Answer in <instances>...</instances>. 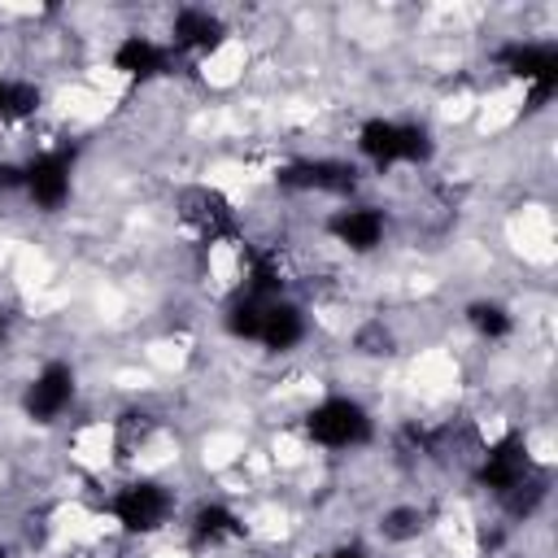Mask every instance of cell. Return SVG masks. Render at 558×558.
Masks as SVG:
<instances>
[{
	"label": "cell",
	"mask_w": 558,
	"mask_h": 558,
	"mask_svg": "<svg viewBox=\"0 0 558 558\" xmlns=\"http://www.w3.org/2000/svg\"><path fill=\"white\" fill-rule=\"evenodd\" d=\"M357 144V157L371 161L379 174L384 170H397V166H427L436 157V140L423 122H405V118H366L353 135Z\"/></svg>",
	"instance_id": "cell-1"
},
{
	"label": "cell",
	"mask_w": 558,
	"mask_h": 558,
	"mask_svg": "<svg viewBox=\"0 0 558 558\" xmlns=\"http://www.w3.org/2000/svg\"><path fill=\"white\" fill-rule=\"evenodd\" d=\"M493 65L506 78L523 83L527 92L523 113H541L558 96V44L554 39H506L493 48Z\"/></svg>",
	"instance_id": "cell-2"
},
{
	"label": "cell",
	"mask_w": 558,
	"mask_h": 558,
	"mask_svg": "<svg viewBox=\"0 0 558 558\" xmlns=\"http://www.w3.org/2000/svg\"><path fill=\"white\" fill-rule=\"evenodd\" d=\"M301 427L318 449H331V453H349V449H362V445L375 440L371 410L357 397H344V392H327L323 401H314L305 410Z\"/></svg>",
	"instance_id": "cell-3"
},
{
	"label": "cell",
	"mask_w": 558,
	"mask_h": 558,
	"mask_svg": "<svg viewBox=\"0 0 558 558\" xmlns=\"http://www.w3.org/2000/svg\"><path fill=\"white\" fill-rule=\"evenodd\" d=\"M174 218L196 244H244V227L235 205L209 187V183H187L174 196Z\"/></svg>",
	"instance_id": "cell-4"
},
{
	"label": "cell",
	"mask_w": 558,
	"mask_h": 558,
	"mask_svg": "<svg viewBox=\"0 0 558 558\" xmlns=\"http://www.w3.org/2000/svg\"><path fill=\"white\" fill-rule=\"evenodd\" d=\"M105 506L126 536H153L174 519V488L153 475H140V480L118 484Z\"/></svg>",
	"instance_id": "cell-5"
},
{
	"label": "cell",
	"mask_w": 558,
	"mask_h": 558,
	"mask_svg": "<svg viewBox=\"0 0 558 558\" xmlns=\"http://www.w3.org/2000/svg\"><path fill=\"white\" fill-rule=\"evenodd\" d=\"M74 161H78V144H70V140L39 148L31 161H22V196L39 214L65 209V201L74 192Z\"/></svg>",
	"instance_id": "cell-6"
},
{
	"label": "cell",
	"mask_w": 558,
	"mask_h": 558,
	"mask_svg": "<svg viewBox=\"0 0 558 558\" xmlns=\"http://www.w3.org/2000/svg\"><path fill=\"white\" fill-rule=\"evenodd\" d=\"M357 166L340 161V157H292L283 166H275V187L296 192V196H336V201H353L357 196Z\"/></svg>",
	"instance_id": "cell-7"
},
{
	"label": "cell",
	"mask_w": 558,
	"mask_h": 558,
	"mask_svg": "<svg viewBox=\"0 0 558 558\" xmlns=\"http://www.w3.org/2000/svg\"><path fill=\"white\" fill-rule=\"evenodd\" d=\"M74 397H78V375H74V366H70L65 357H52V362H44V366L31 375V384L22 388V414H26L31 423L48 427V423H57V418L74 405Z\"/></svg>",
	"instance_id": "cell-8"
},
{
	"label": "cell",
	"mask_w": 558,
	"mask_h": 558,
	"mask_svg": "<svg viewBox=\"0 0 558 558\" xmlns=\"http://www.w3.org/2000/svg\"><path fill=\"white\" fill-rule=\"evenodd\" d=\"M532 466H536V462H532V453H527L523 432H506V436H497V440L480 453V462H475L471 480H475L484 493L501 497V493H506L510 484H519Z\"/></svg>",
	"instance_id": "cell-9"
},
{
	"label": "cell",
	"mask_w": 558,
	"mask_h": 558,
	"mask_svg": "<svg viewBox=\"0 0 558 558\" xmlns=\"http://www.w3.org/2000/svg\"><path fill=\"white\" fill-rule=\"evenodd\" d=\"M327 235H331L340 248L366 257V253H375V248L388 240V214H384L379 205L344 201L340 209L327 214Z\"/></svg>",
	"instance_id": "cell-10"
},
{
	"label": "cell",
	"mask_w": 558,
	"mask_h": 558,
	"mask_svg": "<svg viewBox=\"0 0 558 558\" xmlns=\"http://www.w3.org/2000/svg\"><path fill=\"white\" fill-rule=\"evenodd\" d=\"M170 52L174 57H209L227 44V22L205 4H179L170 17Z\"/></svg>",
	"instance_id": "cell-11"
},
{
	"label": "cell",
	"mask_w": 558,
	"mask_h": 558,
	"mask_svg": "<svg viewBox=\"0 0 558 558\" xmlns=\"http://www.w3.org/2000/svg\"><path fill=\"white\" fill-rule=\"evenodd\" d=\"M113 70H118L126 83H140V87H144V83H153V78L174 74V52H170V44L131 31V35H122L118 48H113Z\"/></svg>",
	"instance_id": "cell-12"
},
{
	"label": "cell",
	"mask_w": 558,
	"mask_h": 558,
	"mask_svg": "<svg viewBox=\"0 0 558 558\" xmlns=\"http://www.w3.org/2000/svg\"><path fill=\"white\" fill-rule=\"evenodd\" d=\"M244 532H248L244 519H240L227 501H201V506L187 514V545H192V549H218V545L240 541Z\"/></svg>",
	"instance_id": "cell-13"
},
{
	"label": "cell",
	"mask_w": 558,
	"mask_h": 558,
	"mask_svg": "<svg viewBox=\"0 0 558 558\" xmlns=\"http://www.w3.org/2000/svg\"><path fill=\"white\" fill-rule=\"evenodd\" d=\"M305 331H310V318H305V310H301L296 301H288V296L266 301V310H262V331H257V344H262L266 353H292V349L305 340Z\"/></svg>",
	"instance_id": "cell-14"
},
{
	"label": "cell",
	"mask_w": 558,
	"mask_h": 558,
	"mask_svg": "<svg viewBox=\"0 0 558 558\" xmlns=\"http://www.w3.org/2000/svg\"><path fill=\"white\" fill-rule=\"evenodd\" d=\"M288 288V275L279 266L275 248H244V270H240V292L257 301H279Z\"/></svg>",
	"instance_id": "cell-15"
},
{
	"label": "cell",
	"mask_w": 558,
	"mask_h": 558,
	"mask_svg": "<svg viewBox=\"0 0 558 558\" xmlns=\"http://www.w3.org/2000/svg\"><path fill=\"white\" fill-rule=\"evenodd\" d=\"M545 501H549V471H541V466H532L519 484H510V488L497 497V506H501V514H506L510 523L536 519Z\"/></svg>",
	"instance_id": "cell-16"
},
{
	"label": "cell",
	"mask_w": 558,
	"mask_h": 558,
	"mask_svg": "<svg viewBox=\"0 0 558 558\" xmlns=\"http://www.w3.org/2000/svg\"><path fill=\"white\" fill-rule=\"evenodd\" d=\"M262 310H266V301H257V296H248V292L235 288V296L222 305V331H227L231 340H253V344H257Z\"/></svg>",
	"instance_id": "cell-17"
},
{
	"label": "cell",
	"mask_w": 558,
	"mask_h": 558,
	"mask_svg": "<svg viewBox=\"0 0 558 558\" xmlns=\"http://www.w3.org/2000/svg\"><path fill=\"white\" fill-rule=\"evenodd\" d=\"M423 532H427V514H423V506L397 501V506H388V510L379 514V536H384L388 545H410V541H418Z\"/></svg>",
	"instance_id": "cell-18"
},
{
	"label": "cell",
	"mask_w": 558,
	"mask_h": 558,
	"mask_svg": "<svg viewBox=\"0 0 558 558\" xmlns=\"http://www.w3.org/2000/svg\"><path fill=\"white\" fill-rule=\"evenodd\" d=\"M39 105H44V92L35 83H26V78H0V122L4 126L35 118Z\"/></svg>",
	"instance_id": "cell-19"
},
{
	"label": "cell",
	"mask_w": 558,
	"mask_h": 558,
	"mask_svg": "<svg viewBox=\"0 0 558 558\" xmlns=\"http://www.w3.org/2000/svg\"><path fill=\"white\" fill-rule=\"evenodd\" d=\"M466 327L480 336V340H506L514 331V314L501 305V301H471L466 305Z\"/></svg>",
	"instance_id": "cell-20"
},
{
	"label": "cell",
	"mask_w": 558,
	"mask_h": 558,
	"mask_svg": "<svg viewBox=\"0 0 558 558\" xmlns=\"http://www.w3.org/2000/svg\"><path fill=\"white\" fill-rule=\"evenodd\" d=\"M153 427H157V418H153L148 410H122V414L113 418V445L122 449V458L135 453V449L153 436Z\"/></svg>",
	"instance_id": "cell-21"
},
{
	"label": "cell",
	"mask_w": 558,
	"mask_h": 558,
	"mask_svg": "<svg viewBox=\"0 0 558 558\" xmlns=\"http://www.w3.org/2000/svg\"><path fill=\"white\" fill-rule=\"evenodd\" d=\"M353 349H357L362 357H392V353H397L392 327H384V318H366V323L353 331Z\"/></svg>",
	"instance_id": "cell-22"
},
{
	"label": "cell",
	"mask_w": 558,
	"mask_h": 558,
	"mask_svg": "<svg viewBox=\"0 0 558 558\" xmlns=\"http://www.w3.org/2000/svg\"><path fill=\"white\" fill-rule=\"evenodd\" d=\"M0 192H22V161H0Z\"/></svg>",
	"instance_id": "cell-23"
},
{
	"label": "cell",
	"mask_w": 558,
	"mask_h": 558,
	"mask_svg": "<svg viewBox=\"0 0 558 558\" xmlns=\"http://www.w3.org/2000/svg\"><path fill=\"white\" fill-rule=\"evenodd\" d=\"M323 558H379L375 549H366L362 541H344V545H336V549H327Z\"/></svg>",
	"instance_id": "cell-24"
},
{
	"label": "cell",
	"mask_w": 558,
	"mask_h": 558,
	"mask_svg": "<svg viewBox=\"0 0 558 558\" xmlns=\"http://www.w3.org/2000/svg\"><path fill=\"white\" fill-rule=\"evenodd\" d=\"M0 558H13V549H9V541H0Z\"/></svg>",
	"instance_id": "cell-25"
},
{
	"label": "cell",
	"mask_w": 558,
	"mask_h": 558,
	"mask_svg": "<svg viewBox=\"0 0 558 558\" xmlns=\"http://www.w3.org/2000/svg\"><path fill=\"white\" fill-rule=\"evenodd\" d=\"M9 340V327H4V314H0V344Z\"/></svg>",
	"instance_id": "cell-26"
}]
</instances>
